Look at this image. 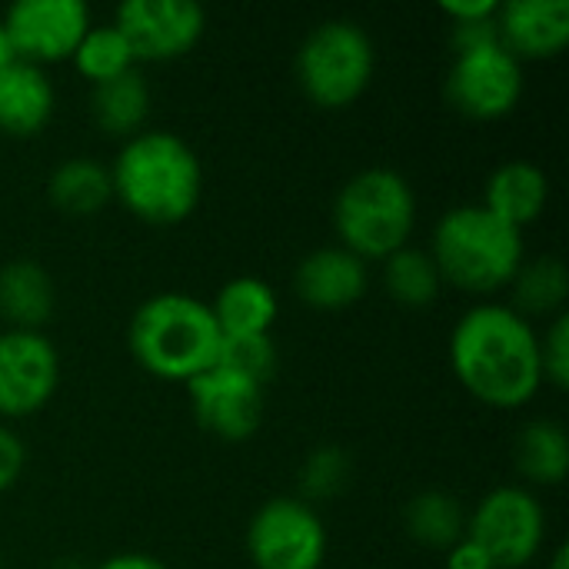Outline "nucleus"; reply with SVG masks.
Masks as SVG:
<instances>
[{"label":"nucleus","instance_id":"1","mask_svg":"<svg viewBox=\"0 0 569 569\" xmlns=\"http://www.w3.org/2000/svg\"><path fill=\"white\" fill-rule=\"evenodd\" d=\"M450 370L473 400L520 410L543 387L540 330L510 303L480 300L450 330Z\"/></svg>","mask_w":569,"mask_h":569},{"label":"nucleus","instance_id":"2","mask_svg":"<svg viewBox=\"0 0 569 569\" xmlns=\"http://www.w3.org/2000/svg\"><path fill=\"white\" fill-rule=\"evenodd\" d=\"M110 170L113 197L143 223H183L203 197L197 150L170 130H140L120 143Z\"/></svg>","mask_w":569,"mask_h":569},{"label":"nucleus","instance_id":"3","mask_svg":"<svg viewBox=\"0 0 569 569\" xmlns=\"http://www.w3.org/2000/svg\"><path fill=\"white\" fill-rule=\"evenodd\" d=\"M127 347L150 377L187 387L220 360L223 337L210 303L183 290H163L133 310Z\"/></svg>","mask_w":569,"mask_h":569},{"label":"nucleus","instance_id":"4","mask_svg":"<svg viewBox=\"0 0 569 569\" xmlns=\"http://www.w3.org/2000/svg\"><path fill=\"white\" fill-rule=\"evenodd\" d=\"M427 253L440 280L470 297H493L510 290L527 260L523 230L503 223L483 203L450 207L437 220Z\"/></svg>","mask_w":569,"mask_h":569},{"label":"nucleus","instance_id":"5","mask_svg":"<svg viewBox=\"0 0 569 569\" xmlns=\"http://www.w3.org/2000/svg\"><path fill=\"white\" fill-rule=\"evenodd\" d=\"M417 227V193L400 170L367 167L353 173L333 200V230L353 257L387 260L410 247Z\"/></svg>","mask_w":569,"mask_h":569},{"label":"nucleus","instance_id":"6","mask_svg":"<svg viewBox=\"0 0 569 569\" xmlns=\"http://www.w3.org/2000/svg\"><path fill=\"white\" fill-rule=\"evenodd\" d=\"M377 70V47L357 20H323L297 47L293 73L310 103L343 110L357 103Z\"/></svg>","mask_w":569,"mask_h":569},{"label":"nucleus","instance_id":"7","mask_svg":"<svg viewBox=\"0 0 569 569\" xmlns=\"http://www.w3.org/2000/svg\"><path fill=\"white\" fill-rule=\"evenodd\" d=\"M467 537L487 550L497 569L530 567L547 540L543 503L527 487H497L467 517Z\"/></svg>","mask_w":569,"mask_h":569},{"label":"nucleus","instance_id":"8","mask_svg":"<svg viewBox=\"0 0 569 569\" xmlns=\"http://www.w3.org/2000/svg\"><path fill=\"white\" fill-rule=\"evenodd\" d=\"M247 557L257 569H320L327 523L300 497H273L247 523Z\"/></svg>","mask_w":569,"mask_h":569},{"label":"nucleus","instance_id":"9","mask_svg":"<svg viewBox=\"0 0 569 569\" xmlns=\"http://www.w3.org/2000/svg\"><path fill=\"white\" fill-rule=\"evenodd\" d=\"M523 63L500 43L487 40L477 47L453 50L447 73V100L470 120H500L523 100Z\"/></svg>","mask_w":569,"mask_h":569},{"label":"nucleus","instance_id":"10","mask_svg":"<svg viewBox=\"0 0 569 569\" xmlns=\"http://www.w3.org/2000/svg\"><path fill=\"white\" fill-rule=\"evenodd\" d=\"M113 27L133 50V60L167 63L187 57L207 30V13L193 0H127L113 13Z\"/></svg>","mask_w":569,"mask_h":569},{"label":"nucleus","instance_id":"11","mask_svg":"<svg viewBox=\"0 0 569 569\" xmlns=\"http://www.w3.org/2000/svg\"><path fill=\"white\" fill-rule=\"evenodd\" d=\"M60 387V353L43 330L0 333V417L40 413Z\"/></svg>","mask_w":569,"mask_h":569},{"label":"nucleus","instance_id":"12","mask_svg":"<svg viewBox=\"0 0 569 569\" xmlns=\"http://www.w3.org/2000/svg\"><path fill=\"white\" fill-rule=\"evenodd\" d=\"M17 60L50 67L70 60L90 27V10L80 0H17L0 17Z\"/></svg>","mask_w":569,"mask_h":569},{"label":"nucleus","instance_id":"13","mask_svg":"<svg viewBox=\"0 0 569 569\" xmlns=\"http://www.w3.org/2000/svg\"><path fill=\"white\" fill-rule=\"evenodd\" d=\"M263 390L267 387L260 380H253L220 360L187 383L190 410H193L197 423L227 443H240L257 433V427L263 420Z\"/></svg>","mask_w":569,"mask_h":569},{"label":"nucleus","instance_id":"14","mask_svg":"<svg viewBox=\"0 0 569 569\" xmlns=\"http://www.w3.org/2000/svg\"><path fill=\"white\" fill-rule=\"evenodd\" d=\"M497 40L523 60H553L569 43V0H507L497 7Z\"/></svg>","mask_w":569,"mask_h":569},{"label":"nucleus","instance_id":"15","mask_svg":"<svg viewBox=\"0 0 569 569\" xmlns=\"http://www.w3.org/2000/svg\"><path fill=\"white\" fill-rule=\"evenodd\" d=\"M367 287V263L340 243L310 250L293 270V293L313 310H347L363 300Z\"/></svg>","mask_w":569,"mask_h":569},{"label":"nucleus","instance_id":"16","mask_svg":"<svg viewBox=\"0 0 569 569\" xmlns=\"http://www.w3.org/2000/svg\"><path fill=\"white\" fill-rule=\"evenodd\" d=\"M57 107L53 83L43 67L13 60L7 70H0V133L13 140L37 137Z\"/></svg>","mask_w":569,"mask_h":569},{"label":"nucleus","instance_id":"17","mask_svg":"<svg viewBox=\"0 0 569 569\" xmlns=\"http://www.w3.org/2000/svg\"><path fill=\"white\" fill-rule=\"evenodd\" d=\"M480 203L493 217H500L503 223L523 230V227L537 223L540 213L547 210V203H550V177L530 160H507L487 177Z\"/></svg>","mask_w":569,"mask_h":569},{"label":"nucleus","instance_id":"18","mask_svg":"<svg viewBox=\"0 0 569 569\" xmlns=\"http://www.w3.org/2000/svg\"><path fill=\"white\" fill-rule=\"evenodd\" d=\"M210 313H213L223 340L270 337V330L277 323V313H280V300H277V290L267 280H260V277H233L210 300Z\"/></svg>","mask_w":569,"mask_h":569},{"label":"nucleus","instance_id":"19","mask_svg":"<svg viewBox=\"0 0 569 569\" xmlns=\"http://www.w3.org/2000/svg\"><path fill=\"white\" fill-rule=\"evenodd\" d=\"M57 290L37 260H10L0 267V317L7 330H43L53 317Z\"/></svg>","mask_w":569,"mask_h":569},{"label":"nucleus","instance_id":"20","mask_svg":"<svg viewBox=\"0 0 569 569\" xmlns=\"http://www.w3.org/2000/svg\"><path fill=\"white\" fill-rule=\"evenodd\" d=\"M47 197L67 217H93L113 200L110 170L93 157H70L53 167Z\"/></svg>","mask_w":569,"mask_h":569},{"label":"nucleus","instance_id":"21","mask_svg":"<svg viewBox=\"0 0 569 569\" xmlns=\"http://www.w3.org/2000/svg\"><path fill=\"white\" fill-rule=\"evenodd\" d=\"M90 113L107 137L130 140L133 133H140L143 120L150 113V87H147L143 73L133 67L130 73L93 87Z\"/></svg>","mask_w":569,"mask_h":569},{"label":"nucleus","instance_id":"22","mask_svg":"<svg viewBox=\"0 0 569 569\" xmlns=\"http://www.w3.org/2000/svg\"><path fill=\"white\" fill-rule=\"evenodd\" d=\"M569 297V277L567 267L560 257H537V260H523L520 273L510 283V307L527 317L530 323L547 317L553 320L557 313H563Z\"/></svg>","mask_w":569,"mask_h":569},{"label":"nucleus","instance_id":"23","mask_svg":"<svg viewBox=\"0 0 569 569\" xmlns=\"http://www.w3.org/2000/svg\"><path fill=\"white\" fill-rule=\"evenodd\" d=\"M517 470L537 487H560L569 473V437L557 420H533L517 437Z\"/></svg>","mask_w":569,"mask_h":569},{"label":"nucleus","instance_id":"24","mask_svg":"<svg viewBox=\"0 0 569 569\" xmlns=\"http://www.w3.org/2000/svg\"><path fill=\"white\" fill-rule=\"evenodd\" d=\"M407 533L427 550H450L467 537V510L447 490H423L403 510Z\"/></svg>","mask_w":569,"mask_h":569},{"label":"nucleus","instance_id":"25","mask_svg":"<svg viewBox=\"0 0 569 569\" xmlns=\"http://www.w3.org/2000/svg\"><path fill=\"white\" fill-rule=\"evenodd\" d=\"M383 287L400 307L423 310L440 297L443 280H440V273H437L427 250L403 247V250H397V253H390L383 260Z\"/></svg>","mask_w":569,"mask_h":569},{"label":"nucleus","instance_id":"26","mask_svg":"<svg viewBox=\"0 0 569 569\" xmlns=\"http://www.w3.org/2000/svg\"><path fill=\"white\" fill-rule=\"evenodd\" d=\"M70 63L93 87H100V83H107L113 77H123V73H130L137 67L133 50L123 40V33L113 27V20L110 23H90L87 33L80 37Z\"/></svg>","mask_w":569,"mask_h":569},{"label":"nucleus","instance_id":"27","mask_svg":"<svg viewBox=\"0 0 569 569\" xmlns=\"http://www.w3.org/2000/svg\"><path fill=\"white\" fill-rule=\"evenodd\" d=\"M350 483V457L340 447H317L307 453L300 467V500L303 503H323L343 493Z\"/></svg>","mask_w":569,"mask_h":569},{"label":"nucleus","instance_id":"28","mask_svg":"<svg viewBox=\"0 0 569 569\" xmlns=\"http://www.w3.org/2000/svg\"><path fill=\"white\" fill-rule=\"evenodd\" d=\"M220 363L260 380L263 387L277 373V343L273 337H247V340H223Z\"/></svg>","mask_w":569,"mask_h":569},{"label":"nucleus","instance_id":"29","mask_svg":"<svg viewBox=\"0 0 569 569\" xmlns=\"http://www.w3.org/2000/svg\"><path fill=\"white\" fill-rule=\"evenodd\" d=\"M540 367L543 383L567 390L569 387V313H557L547 320V330L540 333Z\"/></svg>","mask_w":569,"mask_h":569},{"label":"nucleus","instance_id":"30","mask_svg":"<svg viewBox=\"0 0 569 569\" xmlns=\"http://www.w3.org/2000/svg\"><path fill=\"white\" fill-rule=\"evenodd\" d=\"M23 463H27L23 440L10 427H0V493H7L20 480Z\"/></svg>","mask_w":569,"mask_h":569},{"label":"nucleus","instance_id":"31","mask_svg":"<svg viewBox=\"0 0 569 569\" xmlns=\"http://www.w3.org/2000/svg\"><path fill=\"white\" fill-rule=\"evenodd\" d=\"M447 569H497L493 560L487 557V550L480 543H473L470 537H463L460 543H453L447 550Z\"/></svg>","mask_w":569,"mask_h":569},{"label":"nucleus","instance_id":"32","mask_svg":"<svg viewBox=\"0 0 569 569\" xmlns=\"http://www.w3.org/2000/svg\"><path fill=\"white\" fill-rule=\"evenodd\" d=\"M497 0H447L440 3V10L450 17V23H473V20H487L497 13Z\"/></svg>","mask_w":569,"mask_h":569},{"label":"nucleus","instance_id":"33","mask_svg":"<svg viewBox=\"0 0 569 569\" xmlns=\"http://www.w3.org/2000/svg\"><path fill=\"white\" fill-rule=\"evenodd\" d=\"M93 569H170L160 557L150 553H113L107 560H100Z\"/></svg>","mask_w":569,"mask_h":569},{"label":"nucleus","instance_id":"34","mask_svg":"<svg viewBox=\"0 0 569 569\" xmlns=\"http://www.w3.org/2000/svg\"><path fill=\"white\" fill-rule=\"evenodd\" d=\"M13 60H17V53H13V47H10V40H7V30H3V23H0V70H7Z\"/></svg>","mask_w":569,"mask_h":569},{"label":"nucleus","instance_id":"35","mask_svg":"<svg viewBox=\"0 0 569 569\" xmlns=\"http://www.w3.org/2000/svg\"><path fill=\"white\" fill-rule=\"evenodd\" d=\"M547 569H569V550L563 547V543L553 550V557H550V567Z\"/></svg>","mask_w":569,"mask_h":569}]
</instances>
